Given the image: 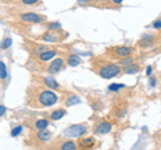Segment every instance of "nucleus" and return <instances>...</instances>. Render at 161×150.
I'll use <instances>...</instances> for the list:
<instances>
[{
	"instance_id": "7ed1b4c3",
	"label": "nucleus",
	"mask_w": 161,
	"mask_h": 150,
	"mask_svg": "<svg viewBox=\"0 0 161 150\" xmlns=\"http://www.w3.org/2000/svg\"><path fill=\"white\" fill-rule=\"evenodd\" d=\"M86 130L87 129L85 125H73V126H70L64 130V136L70 138H77V137L83 136L86 133Z\"/></svg>"
},
{
	"instance_id": "412c9836",
	"label": "nucleus",
	"mask_w": 161,
	"mask_h": 150,
	"mask_svg": "<svg viewBox=\"0 0 161 150\" xmlns=\"http://www.w3.org/2000/svg\"><path fill=\"white\" fill-rule=\"evenodd\" d=\"M0 77H2V81L7 78V68H6V63L4 62H0Z\"/></svg>"
},
{
	"instance_id": "1a4fd4ad",
	"label": "nucleus",
	"mask_w": 161,
	"mask_h": 150,
	"mask_svg": "<svg viewBox=\"0 0 161 150\" xmlns=\"http://www.w3.org/2000/svg\"><path fill=\"white\" fill-rule=\"evenodd\" d=\"M66 62H67L69 66H71V67H77L78 64L82 63V61H80V58L78 56V55H75V54H70V55H67Z\"/></svg>"
},
{
	"instance_id": "0eeeda50",
	"label": "nucleus",
	"mask_w": 161,
	"mask_h": 150,
	"mask_svg": "<svg viewBox=\"0 0 161 150\" xmlns=\"http://www.w3.org/2000/svg\"><path fill=\"white\" fill-rule=\"evenodd\" d=\"M112 127H113L112 123L103 121V122H101V123L97 125V129H95V131H97V134H101V136H103V134H108V133L112 131Z\"/></svg>"
},
{
	"instance_id": "a878e982",
	"label": "nucleus",
	"mask_w": 161,
	"mask_h": 150,
	"mask_svg": "<svg viewBox=\"0 0 161 150\" xmlns=\"http://www.w3.org/2000/svg\"><path fill=\"white\" fill-rule=\"evenodd\" d=\"M47 27H48L50 31H55V29H59L60 28V24L59 23H50Z\"/></svg>"
},
{
	"instance_id": "f3484780",
	"label": "nucleus",
	"mask_w": 161,
	"mask_h": 150,
	"mask_svg": "<svg viewBox=\"0 0 161 150\" xmlns=\"http://www.w3.org/2000/svg\"><path fill=\"white\" fill-rule=\"evenodd\" d=\"M138 71H140V66H138V64H134V63L124 68V72L125 74H129V75L136 74V72H138Z\"/></svg>"
},
{
	"instance_id": "393cba45",
	"label": "nucleus",
	"mask_w": 161,
	"mask_h": 150,
	"mask_svg": "<svg viewBox=\"0 0 161 150\" xmlns=\"http://www.w3.org/2000/svg\"><path fill=\"white\" fill-rule=\"evenodd\" d=\"M11 44H12L11 39L7 38V39H4V40H3V43H2V48H3V50H4V48H8L9 46H11Z\"/></svg>"
},
{
	"instance_id": "aec40b11",
	"label": "nucleus",
	"mask_w": 161,
	"mask_h": 150,
	"mask_svg": "<svg viewBox=\"0 0 161 150\" xmlns=\"http://www.w3.org/2000/svg\"><path fill=\"white\" fill-rule=\"evenodd\" d=\"M94 143H95L94 138L89 137V138H85V139H82V141H80V146H82V147H92Z\"/></svg>"
},
{
	"instance_id": "9b49d317",
	"label": "nucleus",
	"mask_w": 161,
	"mask_h": 150,
	"mask_svg": "<svg viewBox=\"0 0 161 150\" xmlns=\"http://www.w3.org/2000/svg\"><path fill=\"white\" fill-rule=\"evenodd\" d=\"M64 114H66V110H63V109L54 110V111L50 114V119H51V121H58V119L64 117Z\"/></svg>"
},
{
	"instance_id": "dca6fc26",
	"label": "nucleus",
	"mask_w": 161,
	"mask_h": 150,
	"mask_svg": "<svg viewBox=\"0 0 161 150\" xmlns=\"http://www.w3.org/2000/svg\"><path fill=\"white\" fill-rule=\"evenodd\" d=\"M59 147L62 150H75L77 149V143L73 142V141H64L63 143H60Z\"/></svg>"
},
{
	"instance_id": "cd10ccee",
	"label": "nucleus",
	"mask_w": 161,
	"mask_h": 150,
	"mask_svg": "<svg viewBox=\"0 0 161 150\" xmlns=\"http://www.w3.org/2000/svg\"><path fill=\"white\" fill-rule=\"evenodd\" d=\"M152 26H153V28H156V29H160V28H161V19L156 20V22L152 24Z\"/></svg>"
},
{
	"instance_id": "f03ea898",
	"label": "nucleus",
	"mask_w": 161,
	"mask_h": 150,
	"mask_svg": "<svg viewBox=\"0 0 161 150\" xmlns=\"http://www.w3.org/2000/svg\"><path fill=\"white\" fill-rule=\"evenodd\" d=\"M98 75L103 79H112L114 77H118L121 74V67L114 63H106L98 68Z\"/></svg>"
},
{
	"instance_id": "9d476101",
	"label": "nucleus",
	"mask_w": 161,
	"mask_h": 150,
	"mask_svg": "<svg viewBox=\"0 0 161 150\" xmlns=\"http://www.w3.org/2000/svg\"><path fill=\"white\" fill-rule=\"evenodd\" d=\"M36 138H38V141H40V142H47V141H50V138H51V133L47 131L46 129L39 130Z\"/></svg>"
},
{
	"instance_id": "a211bd4d",
	"label": "nucleus",
	"mask_w": 161,
	"mask_h": 150,
	"mask_svg": "<svg viewBox=\"0 0 161 150\" xmlns=\"http://www.w3.org/2000/svg\"><path fill=\"white\" fill-rule=\"evenodd\" d=\"M44 83L48 86V88H59V84H58V82L55 81L54 78H51V77H47V78H44Z\"/></svg>"
},
{
	"instance_id": "39448f33",
	"label": "nucleus",
	"mask_w": 161,
	"mask_h": 150,
	"mask_svg": "<svg viewBox=\"0 0 161 150\" xmlns=\"http://www.w3.org/2000/svg\"><path fill=\"white\" fill-rule=\"evenodd\" d=\"M112 51V54L114 55L115 58H125V56H130L133 52V48L132 47H128V46H117V47H114L110 50Z\"/></svg>"
},
{
	"instance_id": "f257e3e1",
	"label": "nucleus",
	"mask_w": 161,
	"mask_h": 150,
	"mask_svg": "<svg viewBox=\"0 0 161 150\" xmlns=\"http://www.w3.org/2000/svg\"><path fill=\"white\" fill-rule=\"evenodd\" d=\"M58 102V95L55 94L53 90H42L39 94H38V98H36V106L35 107H48V106H53Z\"/></svg>"
},
{
	"instance_id": "c756f323",
	"label": "nucleus",
	"mask_w": 161,
	"mask_h": 150,
	"mask_svg": "<svg viewBox=\"0 0 161 150\" xmlns=\"http://www.w3.org/2000/svg\"><path fill=\"white\" fill-rule=\"evenodd\" d=\"M147 75H149V77L152 75V66H148L147 67Z\"/></svg>"
},
{
	"instance_id": "2eb2a0df",
	"label": "nucleus",
	"mask_w": 161,
	"mask_h": 150,
	"mask_svg": "<svg viewBox=\"0 0 161 150\" xmlns=\"http://www.w3.org/2000/svg\"><path fill=\"white\" fill-rule=\"evenodd\" d=\"M48 121L47 119H36L34 123V127L36 129V130H44L46 127H48Z\"/></svg>"
},
{
	"instance_id": "20e7f679",
	"label": "nucleus",
	"mask_w": 161,
	"mask_h": 150,
	"mask_svg": "<svg viewBox=\"0 0 161 150\" xmlns=\"http://www.w3.org/2000/svg\"><path fill=\"white\" fill-rule=\"evenodd\" d=\"M20 20L24 23H43L46 20V18L42 15L34 13V12H26V13H20Z\"/></svg>"
},
{
	"instance_id": "4468645a",
	"label": "nucleus",
	"mask_w": 161,
	"mask_h": 150,
	"mask_svg": "<svg viewBox=\"0 0 161 150\" xmlns=\"http://www.w3.org/2000/svg\"><path fill=\"white\" fill-rule=\"evenodd\" d=\"M154 42V36H152V35H145V36L141 39L140 40V46L141 47H148V46H150V44H152Z\"/></svg>"
},
{
	"instance_id": "f8f14e48",
	"label": "nucleus",
	"mask_w": 161,
	"mask_h": 150,
	"mask_svg": "<svg viewBox=\"0 0 161 150\" xmlns=\"http://www.w3.org/2000/svg\"><path fill=\"white\" fill-rule=\"evenodd\" d=\"M42 39L44 42H48V43H55V42H58V39H59V36L57 34H53L51 31H48V32H46L42 36Z\"/></svg>"
},
{
	"instance_id": "ddd939ff",
	"label": "nucleus",
	"mask_w": 161,
	"mask_h": 150,
	"mask_svg": "<svg viewBox=\"0 0 161 150\" xmlns=\"http://www.w3.org/2000/svg\"><path fill=\"white\" fill-rule=\"evenodd\" d=\"M80 103V98L78 95H75V94H73V95H69V98L64 101V104L66 106H75V104Z\"/></svg>"
},
{
	"instance_id": "bb28decb",
	"label": "nucleus",
	"mask_w": 161,
	"mask_h": 150,
	"mask_svg": "<svg viewBox=\"0 0 161 150\" xmlns=\"http://www.w3.org/2000/svg\"><path fill=\"white\" fill-rule=\"evenodd\" d=\"M23 4H26V6H34V4H36L39 0H22Z\"/></svg>"
},
{
	"instance_id": "b1692460",
	"label": "nucleus",
	"mask_w": 161,
	"mask_h": 150,
	"mask_svg": "<svg viewBox=\"0 0 161 150\" xmlns=\"http://www.w3.org/2000/svg\"><path fill=\"white\" fill-rule=\"evenodd\" d=\"M46 50H48V48H47L46 46H40V47H36V48L34 50V54H36V55H40L42 52H44V51H46Z\"/></svg>"
},
{
	"instance_id": "2f4dec72",
	"label": "nucleus",
	"mask_w": 161,
	"mask_h": 150,
	"mask_svg": "<svg viewBox=\"0 0 161 150\" xmlns=\"http://www.w3.org/2000/svg\"><path fill=\"white\" fill-rule=\"evenodd\" d=\"M122 2H124V0H113V3H114V4H121Z\"/></svg>"
},
{
	"instance_id": "6ab92c4d",
	"label": "nucleus",
	"mask_w": 161,
	"mask_h": 150,
	"mask_svg": "<svg viewBox=\"0 0 161 150\" xmlns=\"http://www.w3.org/2000/svg\"><path fill=\"white\" fill-rule=\"evenodd\" d=\"M118 63L121 64V66H124V67H128V66H130V64H133V63H134V59L132 58V55H130V56L121 58Z\"/></svg>"
},
{
	"instance_id": "423d86ee",
	"label": "nucleus",
	"mask_w": 161,
	"mask_h": 150,
	"mask_svg": "<svg viewBox=\"0 0 161 150\" xmlns=\"http://www.w3.org/2000/svg\"><path fill=\"white\" fill-rule=\"evenodd\" d=\"M63 66H64V61H63V59L62 58H57V59H54V61L50 63L47 71L50 74H58L59 71H62Z\"/></svg>"
},
{
	"instance_id": "7c9ffc66",
	"label": "nucleus",
	"mask_w": 161,
	"mask_h": 150,
	"mask_svg": "<svg viewBox=\"0 0 161 150\" xmlns=\"http://www.w3.org/2000/svg\"><path fill=\"white\" fill-rule=\"evenodd\" d=\"M0 111H2V117H4V114H6V107H4L3 104L0 106Z\"/></svg>"
},
{
	"instance_id": "5701e85b",
	"label": "nucleus",
	"mask_w": 161,
	"mask_h": 150,
	"mask_svg": "<svg viewBox=\"0 0 161 150\" xmlns=\"http://www.w3.org/2000/svg\"><path fill=\"white\" fill-rule=\"evenodd\" d=\"M22 130H23V127H22V126H16V127H14V129L11 130V137H16V136H19V134L22 133Z\"/></svg>"
},
{
	"instance_id": "4be33fe9",
	"label": "nucleus",
	"mask_w": 161,
	"mask_h": 150,
	"mask_svg": "<svg viewBox=\"0 0 161 150\" xmlns=\"http://www.w3.org/2000/svg\"><path fill=\"white\" fill-rule=\"evenodd\" d=\"M124 87H125V84H122V83H113L109 86V90L110 91H118V90L124 88Z\"/></svg>"
},
{
	"instance_id": "c85d7f7f",
	"label": "nucleus",
	"mask_w": 161,
	"mask_h": 150,
	"mask_svg": "<svg viewBox=\"0 0 161 150\" xmlns=\"http://www.w3.org/2000/svg\"><path fill=\"white\" fill-rule=\"evenodd\" d=\"M149 84H150L152 87L156 86V79H154V78H150V79H149Z\"/></svg>"
},
{
	"instance_id": "6e6552de",
	"label": "nucleus",
	"mask_w": 161,
	"mask_h": 150,
	"mask_svg": "<svg viewBox=\"0 0 161 150\" xmlns=\"http://www.w3.org/2000/svg\"><path fill=\"white\" fill-rule=\"evenodd\" d=\"M55 55H57V51H55V50H46L44 52H42L39 55V61L40 62H48V61H51Z\"/></svg>"
}]
</instances>
